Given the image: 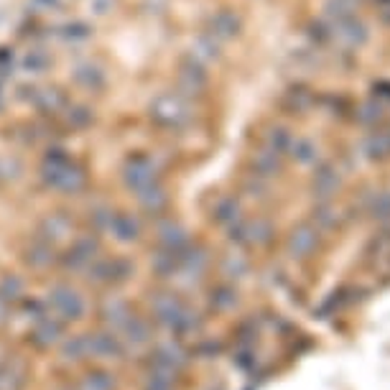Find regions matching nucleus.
I'll return each instance as SVG.
<instances>
[{"mask_svg":"<svg viewBox=\"0 0 390 390\" xmlns=\"http://www.w3.org/2000/svg\"><path fill=\"white\" fill-rule=\"evenodd\" d=\"M154 115L158 123H164V125L169 127H176L186 120V110H184V105L176 100V97H161V100L156 102Z\"/></svg>","mask_w":390,"mask_h":390,"instance_id":"obj_1","label":"nucleus"},{"mask_svg":"<svg viewBox=\"0 0 390 390\" xmlns=\"http://www.w3.org/2000/svg\"><path fill=\"white\" fill-rule=\"evenodd\" d=\"M337 36L342 38V41H347L350 46H357L367 38V31H365L363 23H357V21H352V19H345L342 21V26L337 28Z\"/></svg>","mask_w":390,"mask_h":390,"instance_id":"obj_2","label":"nucleus"},{"mask_svg":"<svg viewBox=\"0 0 390 390\" xmlns=\"http://www.w3.org/2000/svg\"><path fill=\"white\" fill-rule=\"evenodd\" d=\"M365 154L370 158H382V156L390 154V133H372L367 141H365Z\"/></svg>","mask_w":390,"mask_h":390,"instance_id":"obj_3","label":"nucleus"},{"mask_svg":"<svg viewBox=\"0 0 390 390\" xmlns=\"http://www.w3.org/2000/svg\"><path fill=\"white\" fill-rule=\"evenodd\" d=\"M215 26L219 28L217 34H222V36H232V34H237V19L235 16H230V13H219L217 19H215Z\"/></svg>","mask_w":390,"mask_h":390,"instance_id":"obj_4","label":"nucleus"},{"mask_svg":"<svg viewBox=\"0 0 390 390\" xmlns=\"http://www.w3.org/2000/svg\"><path fill=\"white\" fill-rule=\"evenodd\" d=\"M317 154V145L308 143V141H299V143L293 145V156H299L301 161H311Z\"/></svg>","mask_w":390,"mask_h":390,"instance_id":"obj_5","label":"nucleus"},{"mask_svg":"<svg viewBox=\"0 0 390 390\" xmlns=\"http://www.w3.org/2000/svg\"><path fill=\"white\" fill-rule=\"evenodd\" d=\"M357 118L363 120V123H372V120L380 118V105H363V110H360V115Z\"/></svg>","mask_w":390,"mask_h":390,"instance_id":"obj_6","label":"nucleus"}]
</instances>
